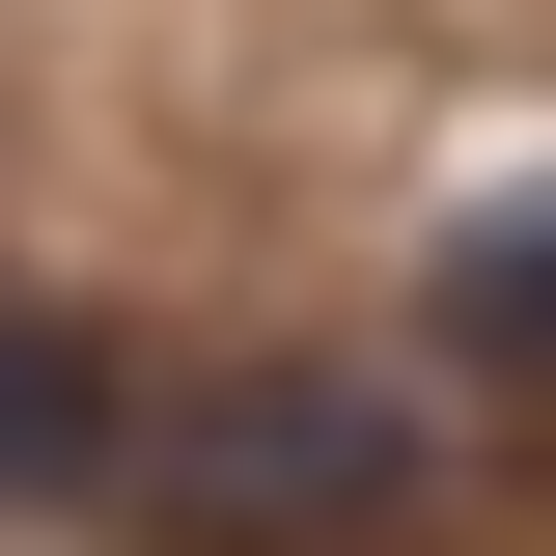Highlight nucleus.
<instances>
[{
	"instance_id": "1",
	"label": "nucleus",
	"mask_w": 556,
	"mask_h": 556,
	"mask_svg": "<svg viewBox=\"0 0 556 556\" xmlns=\"http://www.w3.org/2000/svg\"><path fill=\"white\" fill-rule=\"evenodd\" d=\"M112 473H139V529L278 556V529H390V501H417V417L362 390V362H223V390L112 417Z\"/></svg>"
},
{
	"instance_id": "2",
	"label": "nucleus",
	"mask_w": 556,
	"mask_h": 556,
	"mask_svg": "<svg viewBox=\"0 0 556 556\" xmlns=\"http://www.w3.org/2000/svg\"><path fill=\"white\" fill-rule=\"evenodd\" d=\"M84 473H112V362L0 306V501H84Z\"/></svg>"
},
{
	"instance_id": "3",
	"label": "nucleus",
	"mask_w": 556,
	"mask_h": 556,
	"mask_svg": "<svg viewBox=\"0 0 556 556\" xmlns=\"http://www.w3.org/2000/svg\"><path fill=\"white\" fill-rule=\"evenodd\" d=\"M445 362H529L556 390V195H501L473 251H445Z\"/></svg>"
}]
</instances>
